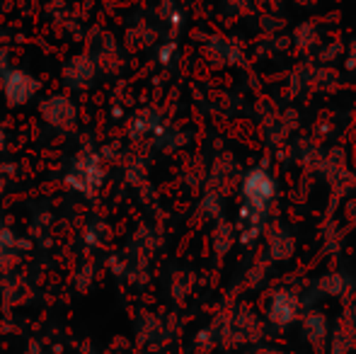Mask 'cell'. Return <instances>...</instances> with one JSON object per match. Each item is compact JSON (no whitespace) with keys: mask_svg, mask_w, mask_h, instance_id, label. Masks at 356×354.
<instances>
[{"mask_svg":"<svg viewBox=\"0 0 356 354\" xmlns=\"http://www.w3.org/2000/svg\"><path fill=\"white\" fill-rule=\"evenodd\" d=\"M318 291L323 296H330V298H337V296H344L349 289V279L344 277L342 272H325L323 277L315 282Z\"/></svg>","mask_w":356,"mask_h":354,"instance_id":"cell-13","label":"cell"},{"mask_svg":"<svg viewBox=\"0 0 356 354\" xmlns=\"http://www.w3.org/2000/svg\"><path fill=\"white\" fill-rule=\"evenodd\" d=\"M104 179H107V170H104L102 156L92 148L80 151L66 172V184L85 199L97 197L99 189L104 187Z\"/></svg>","mask_w":356,"mask_h":354,"instance_id":"cell-1","label":"cell"},{"mask_svg":"<svg viewBox=\"0 0 356 354\" xmlns=\"http://www.w3.org/2000/svg\"><path fill=\"white\" fill-rule=\"evenodd\" d=\"M39 81L29 76L22 68H8L3 73V95L8 99L10 107H22V104L32 102L34 95L39 92Z\"/></svg>","mask_w":356,"mask_h":354,"instance_id":"cell-4","label":"cell"},{"mask_svg":"<svg viewBox=\"0 0 356 354\" xmlns=\"http://www.w3.org/2000/svg\"><path fill=\"white\" fill-rule=\"evenodd\" d=\"M17 252V238L8 226L0 223V262H10Z\"/></svg>","mask_w":356,"mask_h":354,"instance_id":"cell-15","label":"cell"},{"mask_svg":"<svg viewBox=\"0 0 356 354\" xmlns=\"http://www.w3.org/2000/svg\"><path fill=\"white\" fill-rule=\"evenodd\" d=\"M344 66H347L349 71H356V39H354L352 44H349L347 56H344Z\"/></svg>","mask_w":356,"mask_h":354,"instance_id":"cell-18","label":"cell"},{"mask_svg":"<svg viewBox=\"0 0 356 354\" xmlns=\"http://www.w3.org/2000/svg\"><path fill=\"white\" fill-rule=\"evenodd\" d=\"M39 112H42L44 122L56 129H63V131L73 129L75 122H78V109H75L73 99L68 95H49L39 104Z\"/></svg>","mask_w":356,"mask_h":354,"instance_id":"cell-6","label":"cell"},{"mask_svg":"<svg viewBox=\"0 0 356 354\" xmlns=\"http://www.w3.org/2000/svg\"><path fill=\"white\" fill-rule=\"evenodd\" d=\"M207 54L213 63H240L243 61V49H240L238 42L233 39H223V37H213L211 42L207 44Z\"/></svg>","mask_w":356,"mask_h":354,"instance_id":"cell-10","label":"cell"},{"mask_svg":"<svg viewBox=\"0 0 356 354\" xmlns=\"http://www.w3.org/2000/svg\"><path fill=\"white\" fill-rule=\"evenodd\" d=\"M303 335L305 340L310 342V347H313L315 352H323L325 345L330 342V335H332V330H330V321L325 313L320 311H308L303 316Z\"/></svg>","mask_w":356,"mask_h":354,"instance_id":"cell-8","label":"cell"},{"mask_svg":"<svg viewBox=\"0 0 356 354\" xmlns=\"http://www.w3.org/2000/svg\"><path fill=\"white\" fill-rule=\"evenodd\" d=\"M95 76H97V63L92 56H85V54L68 58V63L63 66V81L73 90H88L95 83Z\"/></svg>","mask_w":356,"mask_h":354,"instance_id":"cell-7","label":"cell"},{"mask_svg":"<svg viewBox=\"0 0 356 354\" xmlns=\"http://www.w3.org/2000/svg\"><path fill=\"white\" fill-rule=\"evenodd\" d=\"M293 39H296V44H298V47H315V44H318V39H320V32H318V27H315L313 22H303L300 27H296Z\"/></svg>","mask_w":356,"mask_h":354,"instance_id":"cell-16","label":"cell"},{"mask_svg":"<svg viewBox=\"0 0 356 354\" xmlns=\"http://www.w3.org/2000/svg\"><path fill=\"white\" fill-rule=\"evenodd\" d=\"M223 335L230 337L233 345H245V342H257L262 337V321L257 318V313H252L250 308H238L230 316V321L225 323Z\"/></svg>","mask_w":356,"mask_h":354,"instance_id":"cell-5","label":"cell"},{"mask_svg":"<svg viewBox=\"0 0 356 354\" xmlns=\"http://www.w3.org/2000/svg\"><path fill=\"white\" fill-rule=\"evenodd\" d=\"M240 194H243V204L269 211V204L277 199V179L264 168H252L240 179Z\"/></svg>","mask_w":356,"mask_h":354,"instance_id":"cell-2","label":"cell"},{"mask_svg":"<svg viewBox=\"0 0 356 354\" xmlns=\"http://www.w3.org/2000/svg\"><path fill=\"white\" fill-rule=\"evenodd\" d=\"M172 49H175V47H165V49H163V54H160L163 63H170V58H172Z\"/></svg>","mask_w":356,"mask_h":354,"instance_id":"cell-20","label":"cell"},{"mask_svg":"<svg viewBox=\"0 0 356 354\" xmlns=\"http://www.w3.org/2000/svg\"><path fill=\"white\" fill-rule=\"evenodd\" d=\"M0 197H3V177H0Z\"/></svg>","mask_w":356,"mask_h":354,"instance_id":"cell-22","label":"cell"},{"mask_svg":"<svg viewBox=\"0 0 356 354\" xmlns=\"http://www.w3.org/2000/svg\"><path fill=\"white\" fill-rule=\"evenodd\" d=\"M238 241H240V238H238V226H233V223H228V221H218V223H216L211 243H213V250L218 252V255H225V252H230Z\"/></svg>","mask_w":356,"mask_h":354,"instance_id":"cell-12","label":"cell"},{"mask_svg":"<svg viewBox=\"0 0 356 354\" xmlns=\"http://www.w3.org/2000/svg\"><path fill=\"white\" fill-rule=\"evenodd\" d=\"M300 308H303V303H300L298 293L291 291V289H277L267 298L264 316L274 328H289L300 318Z\"/></svg>","mask_w":356,"mask_h":354,"instance_id":"cell-3","label":"cell"},{"mask_svg":"<svg viewBox=\"0 0 356 354\" xmlns=\"http://www.w3.org/2000/svg\"><path fill=\"white\" fill-rule=\"evenodd\" d=\"M254 354H286V352L277 350V347H259V350H254Z\"/></svg>","mask_w":356,"mask_h":354,"instance_id":"cell-19","label":"cell"},{"mask_svg":"<svg viewBox=\"0 0 356 354\" xmlns=\"http://www.w3.org/2000/svg\"><path fill=\"white\" fill-rule=\"evenodd\" d=\"M158 124H160L158 114L150 112V109H145V112L136 114V117L131 119V127H129V134H131V136H136V138L148 136V134H153L155 129H158Z\"/></svg>","mask_w":356,"mask_h":354,"instance_id":"cell-14","label":"cell"},{"mask_svg":"<svg viewBox=\"0 0 356 354\" xmlns=\"http://www.w3.org/2000/svg\"><path fill=\"white\" fill-rule=\"evenodd\" d=\"M202 209L209 218H220L223 216V194L220 192H209L202 202Z\"/></svg>","mask_w":356,"mask_h":354,"instance_id":"cell-17","label":"cell"},{"mask_svg":"<svg viewBox=\"0 0 356 354\" xmlns=\"http://www.w3.org/2000/svg\"><path fill=\"white\" fill-rule=\"evenodd\" d=\"M267 252H269V257L277 262L291 260L296 252V238L291 236L286 228H272L267 236Z\"/></svg>","mask_w":356,"mask_h":354,"instance_id":"cell-9","label":"cell"},{"mask_svg":"<svg viewBox=\"0 0 356 354\" xmlns=\"http://www.w3.org/2000/svg\"><path fill=\"white\" fill-rule=\"evenodd\" d=\"M330 347L332 354H352L356 347V323L352 318H342L334 325L332 335H330Z\"/></svg>","mask_w":356,"mask_h":354,"instance_id":"cell-11","label":"cell"},{"mask_svg":"<svg viewBox=\"0 0 356 354\" xmlns=\"http://www.w3.org/2000/svg\"><path fill=\"white\" fill-rule=\"evenodd\" d=\"M5 138H8V136H5V131L0 129V153L5 151Z\"/></svg>","mask_w":356,"mask_h":354,"instance_id":"cell-21","label":"cell"}]
</instances>
